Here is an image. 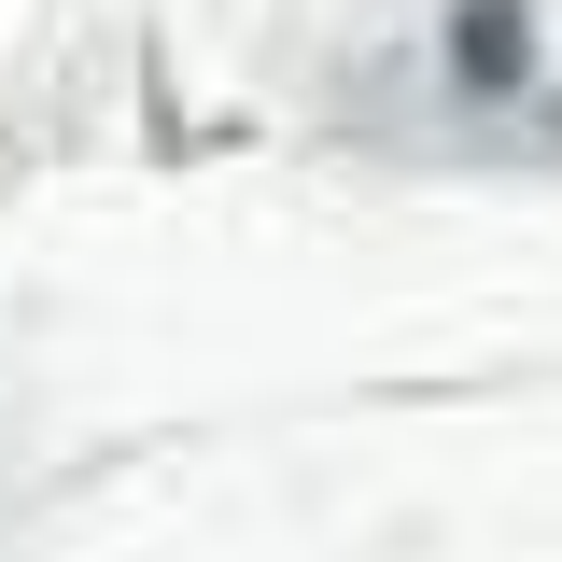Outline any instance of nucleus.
Wrapping results in <instances>:
<instances>
[{
    "mask_svg": "<svg viewBox=\"0 0 562 562\" xmlns=\"http://www.w3.org/2000/svg\"><path fill=\"white\" fill-rule=\"evenodd\" d=\"M436 85H450L464 113L535 99V85H549V14H535V0H450V14H436Z\"/></svg>",
    "mask_w": 562,
    "mask_h": 562,
    "instance_id": "f257e3e1",
    "label": "nucleus"
}]
</instances>
